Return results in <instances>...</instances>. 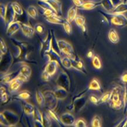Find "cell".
Returning a JSON list of instances; mask_svg holds the SVG:
<instances>
[{
    "label": "cell",
    "instance_id": "cell-23",
    "mask_svg": "<svg viewBox=\"0 0 127 127\" xmlns=\"http://www.w3.org/2000/svg\"><path fill=\"white\" fill-rule=\"evenodd\" d=\"M100 3L101 6H102V8L107 12H111L115 7L111 0H101Z\"/></svg>",
    "mask_w": 127,
    "mask_h": 127
},
{
    "label": "cell",
    "instance_id": "cell-51",
    "mask_svg": "<svg viewBox=\"0 0 127 127\" xmlns=\"http://www.w3.org/2000/svg\"><path fill=\"white\" fill-rule=\"evenodd\" d=\"M111 2H113V4L114 6H116L120 4L121 3H122L123 2L122 0H111Z\"/></svg>",
    "mask_w": 127,
    "mask_h": 127
},
{
    "label": "cell",
    "instance_id": "cell-45",
    "mask_svg": "<svg viewBox=\"0 0 127 127\" xmlns=\"http://www.w3.org/2000/svg\"><path fill=\"white\" fill-rule=\"evenodd\" d=\"M89 100L92 103H93L95 105H97L98 104V101H99V98L97 96L95 95H90L89 96Z\"/></svg>",
    "mask_w": 127,
    "mask_h": 127
},
{
    "label": "cell",
    "instance_id": "cell-50",
    "mask_svg": "<svg viewBox=\"0 0 127 127\" xmlns=\"http://www.w3.org/2000/svg\"><path fill=\"white\" fill-rule=\"evenodd\" d=\"M121 80L124 83H127V71H125L122 74L121 77Z\"/></svg>",
    "mask_w": 127,
    "mask_h": 127
},
{
    "label": "cell",
    "instance_id": "cell-29",
    "mask_svg": "<svg viewBox=\"0 0 127 127\" xmlns=\"http://www.w3.org/2000/svg\"><path fill=\"white\" fill-rule=\"evenodd\" d=\"M36 99L38 104L40 106L43 107L45 105V98L43 93L40 91H37L36 93Z\"/></svg>",
    "mask_w": 127,
    "mask_h": 127
},
{
    "label": "cell",
    "instance_id": "cell-17",
    "mask_svg": "<svg viewBox=\"0 0 127 127\" xmlns=\"http://www.w3.org/2000/svg\"><path fill=\"white\" fill-rule=\"evenodd\" d=\"M100 5H101L100 2H93V1H87V2H84L83 5L78 8L83 9V10H92Z\"/></svg>",
    "mask_w": 127,
    "mask_h": 127
},
{
    "label": "cell",
    "instance_id": "cell-9",
    "mask_svg": "<svg viewBox=\"0 0 127 127\" xmlns=\"http://www.w3.org/2000/svg\"><path fill=\"white\" fill-rule=\"evenodd\" d=\"M21 29L22 33L27 38H32L35 32V28L28 24L21 22Z\"/></svg>",
    "mask_w": 127,
    "mask_h": 127
},
{
    "label": "cell",
    "instance_id": "cell-6",
    "mask_svg": "<svg viewBox=\"0 0 127 127\" xmlns=\"http://www.w3.org/2000/svg\"><path fill=\"white\" fill-rule=\"evenodd\" d=\"M58 86L64 88L69 91L70 87V80L67 74L64 72H62L58 76L56 80Z\"/></svg>",
    "mask_w": 127,
    "mask_h": 127
},
{
    "label": "cell",
    "instance_id": "cell-1",
    "mask_svg": "<svg viewBox=\"0 0 127 127\" xmlns=\"http://www.w3.org/2000/svg\"><path fill=\"white\" fill-rule=\"evenodd\" d=\"M125 89L120 86H115L111 92L110 105L112 108L116 110H121L124 106Z\"/></svg>",
    "mask_w": 127,
    "mask_h": 127
},
{
    "label": "cell",
    "instance_id": "cell-37",
    "mask_svg": "<svg viewBox=\"0 0 127 127\" xmlns=\"http://www.w3.org/2000/svg\"><path fill=\"white\" fill-rule=\"evenodd\" d=\"M48 114L49 115V116L51 117L52 119H53V120H55V121L57 122V123L59 124H62V123L61 122L60 117H59L58 115H57L54 112V110L49 109L48 110Z\"/></svg>",
    "mask_w": 127,
    "mask_h": 127
},
{
    "label": "cell",
    "instance_id": "cell-36",
    "mask_svg": "<svg viewBox=\"0 0 127 127\" xmlns=\"http://www.w3.org/2000/svg\"><path fill=\"white\" fill-rule=\"evenodd\" d=\"M92 126L93 127H101V120L98 115H95L93 118L92 121Z\"/></svg>",
    "mask_w": 127,
    "mask_h": 127
},
{
    "label": "cell",
    "instance_id": "cell-40",
    "mask_svg": "<svg viewBox=\"0 0 127 127\" xmlns=\"http://www.w3.org/2000/svg\"><path fill=\"white\" fill-rule=\"evenodd\" d=\"M110 96H111V92L105 93V94H104L103 95H102L101 97L99 98L98 104L103 103V102L109 101V100H110Z\"/></svg>",
    "mask_w": 127,
    "mask_h": 127
},
{
    "label": "cell",
    "instance_id": "cell-39",
    "mask_svg": "<svg viewBox=\"0 0 127 127\" xmlns=\"http://www.w3.org/2000/svg\"><path fill=\"white\" fill-rule=\"evenodd\" d=\"M31 97V93L27 91H22L18 94V98L22 100H27Z\"/></svg>",
    "mask_w": 127,
    "mask_h": 127
},
{
    "label": "cell",
    "instance_id": "cell-11",
    "mask_svg": "<svg viewBox=\"0 0 127 127\" xmlns=\"http://www.w3.org/2000/svg\"><path fill=\"white\" fill-rule=\"evenodd\" d=\"M21 29V22L19 21H15L7 27L6 34L8 36L11 37Z\"/></svg>",
    "mask_w": 127,
    "mask_h": 127
},
{
    "label": "cell",
    "instance_id": "cell-31",
    "mask_svg": "<svg viewBox=\"0 0 127 127\" xmlns=\"http://www.w3.org/2000/svg\"><path fill=\"white\" fill-rule=\"evenodd\" d=\"M72 60H73V67H74L75 69H77L78 70H80L81 71H84V70H83V69H84L83 62L80 59H78L76 61V60H75L74 59H72Z\"/></svg>",
    "mask_w": 127,
    "mask_h": 127
},
{
    "label": "cell",
    "instance_id": "cell-42",
    "mask_svg": "<svg viewBox=\"0 0 127 127\" xmlns=\"http://www.w3.org/2000/svg\"><path fill=\"white\" fill-rule=\"evenodd\" d=\"M6 8H7V6L6 5L1 4V6H0V15H1V19L4 20V22L6 12Z\"/></svg>",
    "mask_w": 127,
    "mask_h": 127
},
{
    "label": "cell",
    "instance_id": "cell-15",
    "mask_svg": "<svg viewBox=\"0 0 127 127\" xmlns=\"http://www.w3.org/2000/svg\"><path fill=\"white\" fill-rule=\"evenodd\" d=\"M54 93L58 100H61L66 98L68 94V91L64 89V88L60 87V86H58L56 88V89L54 91Z\"/></svg>",
    "mask_w": 127,
    "mask_h": 127
},
{
    "label": "cell",
    "instance_id": "cell-3",
    "mask_svg": "<svg viewBox=\"0 0 127 127\" xmlns=\"http://www.w3.org/2000/svg\"><path fill=\"white\" fill-rule=\"evenodd\" d=\"M57 45L60 52L66 56L74 59V49L70 43L67 42L66 40L61 39L57 40Z\"/></svg>",
    "mask_w": 127,
    "mask_h": 127
},
{
    "label": "cell",
    "instance_id": "cell-21",
    "mask_svg": "<svg viewBox=\"0 0 127 127\" xmlns=\"http://www.w3.org/2000/svg\"><path fill=\"white\" fill-rule=\"evenodd\" d=\"M77 8H78L76 6H71L69 9L67 13V19L68 21H69L70 22H73V21H74L75 19L76 16L77 15Z\"/></svg>",
    "mask_w": 127,
    "mask_h": 127
},
{
    "label": "cell",
    "instance_id": "cell-43",
    "mask_svg": "<svg viewBox=\"0 0 127 127\" xmlns=\"http://www.w3.org/2000/svg\"><path fill=\"white\" fill-rule=\"evenodd\" d=\"M43 124L44 127H50L51 125V117L48 114H44L43 115Z\"/></svg>",
    "mask_w": 127,
    "mask_h": 127
},
{
    "label": "cell",
    "instance_id": "cell-38",
    "mask_svg": "<svg viewBox=\"0 0 127 127\" xmlns=\"http://www.w3.org/2000/svg\"><path fill=\"white\" fill-rule=\"evenodd\" d=\"M0 51H1V56H2V55L4 56L8 52L7 46L2 38H1V40H0Z\"/></svg>",
    "mask_w": 127,
    "mask_h": 127
},
{
    "label": "cell",
    "instance_id": "cell-30",
    "mask_svg": "<svg viewBox=\"0 0 127 127\" xmlns=\"http://www.w3.org/2000/svg\"><path fill=\"white\" fill-rule=\"evenodd\" d=\"M12 5L16 15L18 16H22L24 14L23 9L21 7L19 3H18L17 2H12Z\"/></svg>",
    "mask_w": 127,
    "mask_h": 127
},
{
    "label": "cell",
    "instance_id": "cell-18",
    "mask_svg": "<svg viewBox=\"0 0 127 127\" xmlns=\"http://www.w3.org/2000/svg\"><path fill=\"white\" fill-rule=\"evenodd\" d=\"M45 19L49 23L57 24V25H63L64 21V19H63L62 18H61V16H59L58 15L50 16L49 17H46L45 18Z\"/></svg>",
    "mask_w": 127,
    "mask_h": 127
},
{
    "label": "cell",
    "instance_id": "cell-16",
    "mask_svg": "<svg viewBox=\"0 0 127 127\" xmlns=\"http://www.w3.org/2000/svg\"><path fill=\"white\" fill-rule=\"evenodd\" d=\"M22 109L26 115H27L28 116H32L33 117L35 108L32 104L28 103V102L24 101L23 105H22Z\"/></svg>",
    "mask_w": 127,
    "mask_h": 127
},
{
    "label": "cell",
    "instance_id": "cell-2",
    "mask_svg": "<svg viewBox=\"0 0 127 127\" xmlns=\"http://www.w3.org/2000/svg\"><path fill=\"white\" fill-rule=\"evenodd\" d=\"M99 12L109 25H114L117 27H123L127 25V18L124 14H114L110 12L99 11Z\"/></svg>",
    "mask_w": 127,
    "mask_h": 127
},
{
    "label": "cell",
    "instance_id": "cell-48",
    "mask_svg": "<svg viewBox=\"0 0 127 127\" xmlns=\"http://www.w3.org/2000/svg\"><path fill=\"white\" fill-rule=\"evenodd\" d=\"M17 77L18 78H19V79H20L21 81H23V82H27V81H28V80H29L28 77H26V76H24L23 74H22L21 73H20L19 72L18 73V74Z\"/></svg>",
    "mask_w": 127,
    "mask_h": 127
},
{
    "label": "cell",
    "instance_id": "cell-44",
    "mask_svg": "<svg viewBox=\"0 0 127 127\" xmlns=\"http://www.w3.org/2000/svg\"><path fill=\"white\" fill-rule=\"evenodd\" d=\"M74 126L76 127H86L87 124L84 119L79 118L74 123Z\"/></svg>",
    "mask_w": 127,
    "mask_h": 127
},
{
    "label": "cell",
    "instance_id": "cell-52",
    "mask_svg": "<svg viewBox=\"0 0 127 127\" xmlns=\"http://www.w3.org/2000/svg\"><path fill=\"white\" fill-rule=\"evenodd\" d=\"M87 56L89 58H90V59L93 58V57H94V53H93V52L92 50H90V51L87 53Z\"/></svg>",
    "mask_w": 127,
    "mask_h": 127
},
{
    "label": "cell",
    "instance_id": "cell-25",
    "mask_svg": "<svg viewBox=\"0 0 127 127\" xmlns=\"http://www.w3.org/2000/svg\"><path fill=\"white\" fill-rule=\"evenodd\" d=\"M89 90H94V91H101V87L99 81L97 79H93L90 83L89 86Z\"/></svg>",
    "mask_w": 127,
    "mask_h": 127
},
{
    "label": "cell",
    "instance_id": "cell-8",
    "mask_svg": "<svg viewBox=\"0 0 127 127\" xmlns=\"http://www.w3.org/2000/svg\"><path fill=\"white\" fill-rule=\"evenodd\" d=\"M58 66V61L56 60H50V61H49V62L47 63L44 71L48 73L50 76H53L56 72Z\"/></svg>",
    "mask_w": 127,
    "mask_h": 127
},
{
    "label": "cell",
    "instance_id": "cell-22",
    "mask_svg": "<svg viewBox=\"0 0 127 127\" xmlns=\"http://www.w3.org/2000/svg\"><path fill=\"white\" fill-rule=\"evenodd\" d=\"M108 39L111 43L116 44L120 40L118 34L114 29H111L108 32Z\"/></svg>",
    "mask_w": 127,
    "mask_h": 127
},
{
    "label": "cell",
    "instance_id": "cell-4",
    "mask_svg": "<svg viewBox=\"0 0 127 127\" xmlns=\"http://www.w3.org/2000/svg\"><path fill=\"white\" fill-rule=\"evenodd\" d=\"M43 94L45 98V105L49 109L54 110L56 107L58 100L54 92L46 91Z\"/></svg>",
    "mask_w": 127,
    "mask_h": 127
},
{
    "label": "cell",
    "instance_id": "cell-34",
    "mask_svg": "<svg viewBox=\"0 0 127 127\" xmlns=\"http://www.w3.org/2000/svg\"><path fill=\"white\" fill-rule=\"evenodd\" d=\"M92 64L94 67L96 69H100L101 68V62L100 59L98 56H94L92 60Z\"/></svg>",
    "mask_w": 127,
    "mask_h": 127
},
{
    "label": "cell",
    "instance_id": "cell-46",
    "mask_svg": "<svg viewBox=\"0 0 127 127\" xmlns=\"http://www.w3.org/2000/svg\"><path fill=\"white\" fill-rule=\"evenodd\" d=\"M72 1L74 3V5L77 6V8L80 7L84 3V0H72Z\"/></svg>",
    "mask_w": 127,
    "mask_h": 127
},
{
    "label": "cell",
    "instance_id": "cell-13",
    "mask_svg": "<svg viewBox=\"0 0 127 127\" xmlns=\"http://www.w3.org/2000/svg\"><path fill=\"white\" fill-rule=\"evenodd\" d=\"M61 122L64 125H71L75 123L74 117L70 113H64L60 117Z\"/></svg>",
    "mask_w": 127,
    "mask_h": 127
},
{
    "label": "cell",
    "instance_id": "cell-27",
    "mask_svg": "<svg viewBox=\"0 0 127 127\" xmlns=\"http://www.w3.org/2000/svg\"><path fill=\"white\" fill-rule=\"evenodd\" d=\"M27 12L29 17L33 19H36L38 17V12L36 8L33 5H30L27 8Z\"/></svg>",
    "mask_w": 127,
    "mask_h": 127
},
{
    "label": "cell",
    "instance_id": "cell-33",
    "mask_svg": "<svg viewBox=\"0 0 127 127\" xmlns=\"http://www.w3.org/2000/svg\"><path fill=\"white\" fill-rule=\"evenodd\" d=\"M17 74H13V73H10V74H7L5 75L4 77L1 78V82L4 83H9L11 80H12L14 78L17 77Z\"/></svg>",
    "mask_w": 127,
    "mask_h": 127
},
{
    "label": "cell",
    "instance_id": "cell-35",
    "mask_svg": "<svg viewBox=\"0 0 127 127\" xmlns=\"http://www.w3.org/2000/svg\"><path fill=\"white\" fill-rule=\"evenodd\" d=\"M8 100V95L6 92L5 87L1 86V101L2 103L4 104Z\"/></svg>",
    "mask_w": 127,
    "mask_h": 127
},
{
    "label": "cell",
    "instance_id": "cell-24",
    "mask_svg": "<svg viewBox=\"0 0 127 127\" xmlns=\"http://www.w3.org/2000/svg\"><path fill=\"white\" fill-rule=\"evenodd\" d=\"M5 55V59H4V65L1 66V69L4 68V71H6L9 69L12 62V57L10 53H9V54L6 53Z\"/></svg>",
    "mask_w": 127,
    "mask_h": 127
},
{
    "label": "cell",
    "instance_id": "cell-49",
    "mask_svg": "<svg viewBox=\"0 0 127 127\" xmlns=\"http://www.w3.org/2000/svg\"><path fill=\"white\" fill-rule=\"evenodd\" d=\"M50 77H51V76H50V75H49L48 73H46V72H45V71H43V72L42 74V79H43V80L49 81V80Z\"/></svg>",
    "mask_w": 127,
    "mask_h": 127
},
{
    "label": "cell",
    "instance_id": "cell-32",
    "mask_svg": "<svg viewBox=\"0 0 127 127\" xmlns=\"http://www.w3.org/2000/svg\"><path fill=\"white\" fill-rule=\"evenodd\" d=\"M63 27L64 28V30L66 33L67 35H70L72 32V28H71V25L70 24V22L67 19H64V21L63 24Z\"/></svg>",
    "mask_w": 127,
    "mask_h": 127
},
{
    "label": "cell",
    "instance_id": "cell-19",
    "mask_svg": "<svg viewBox=\"0 0 127 127\" xmlns=\"http://www.w3.org/2000/svg\"><path fill=\"white\" fill-rule=\"evenodd\" d=\"M74 22L78 27H79L82 29V31L83 32H86V28L85 27L86 24V19L83 16L77 15L76 16Z\"/></svg>",
    "mask_w": 127,
    "mask_h": 127
},
{
    "label": "cell",
    "instance_id": "cell-14",
    "mask_svg": "<svg viewBox=\"0 0 127 127\" xmlns=\"http://www.w3.org/2000/svg\"><path fill=\"white\" fill-rule=\"evenodd\" d=\"M86 102V99L82 95L77 97L73 102V108L76 111H80L84 106Z\"/></svg>",
    "mask_w": 127,
    "mask_h": 127
},
{
    "label": "cell",
    "instance_id": "cell-5",
    "mask_svg": "<svg viewBox=\"0 0 127 127\" xmlns=\"http://www.w3.org/2000/svg\"><path fill=\"white\" fill-rule=\"evenodd\" d=\"M6 6H7V8H6V12L4 19V23L8 27L11 23L15 21L16 14L13 9L12 2L8 3L6 5Z\"/></svg>",
    "mask_w": 127,
    "mask_h": 127
},
{
    "label": "cell",
    "instance_id": "cell-20",
    "mask_svg": "<svg viewBox=\"0 0 127 127\" xmlns=\"http://www.w3.org/2000/svg\"><path fill=\"white\" fill-rule=\"evenodd\" d=\"M127 12V2H122L115 6L114 8L111 12L114 14H124Z\"/></svg>",
    "mask_w": 127,
    "mask_h": 127
},
{
    "label": "cell",
    "instance_id": "cell-28",
    "mask_svg": "<svg viewBox=\"0 0 127 127\" xmlns=\"http://www.w3.org/2000/svg\"><path fill=\"white\" fill-rule=\"evenodd\" d=\"M61 63L66 69H70L73 67V60L69 56H66L61 59Z\"/></svg>",
    "mask_w": 127,
    "mask_h": 127
},
{
    "label": "cell",
    "instance_id": "cell-41",
    "mask_svg": "<svg viewBox=\"0 0 127 127\" xmlns=\"http://www.w3.org/2000/svg\"><path fill=\"white\" fill-rule=\"evenodd\" d=\"M34 28H35V32L39 34L43 33L45 31V26L41 23H38L36 24Z\"/></svg>",
    "mask_w": 127,
    "mask_h": 127
},
{
    "label": "cell",
    "instance_id": "cell-12",
    "mask_svg": "<svg viewBox=\"0 0 127 127\" xmlns=\"http://www.w3.org/2000/svg\"><path fill=\"white\" fill-rule=\"evenodd\" d=\"M19 78L16 77L9 83V90L11 93H15L18 90L19 88L23 83Z\"/></svg>",
    "mask_w": 127,
    "mask_h": 127
},
{
    "label": "cell",
    "instance_id": "cell-53",
    "mask_svg": "<svg viewBox=\"0 0 127 127\" xmlns=\"http://www.w3.org/2000/svg\"><path fill=\"white\" fill-rule=\"evenodd\" d=\"M123 2H125V3H127V0H123Z\"/></svg>",
    "mask_w": 127,
    "mask_h": 127
},
{
    "label": "cell",
    "instance_id": "cell-7",
    "mask_svg": "<svg viewBox=\"0 0 127 127\" xmlns=\"http://www.w3.org/2000/svg\"><path fill=\"white\" fill-rule=\"evenodd\" d=\"M2 114L9 124V126H14L19 121V117L18 115L9 110H5Z\"/></svg>",
    "mask_w": 127,
    "mask_h": 127
},
{
    "label": "cell",
    "instance_id": "cell-10",
    "mask_svg": "<svg viewBox=\"0 0 127 127\" xmlns=\"http://www.w3.org/2000/svg\"><path fill=\"white\" fill-rule=\"evenodd\" d=\"M47 2L49 4L52 9L54 10L59 16L62 15V5L58 0H47Z\"/></svg>",
    "mask_w": 127,
    "mask_h": 127
},
{
    "label": "cell",
    "instance_id": "cell-47",
    "mask_svg": "<svg viewBox=\"0 0 127 127\" xmlns=\"http://www.w3.org/2000/svg\"><path fill=\"white\" fill-rule=\"evenodd\" d=\"M124 112L127 111V83L125 87V97H124Z\"/></svg>",
    "mask_w": 127,
    "mask_h": 127
},
{
    "label": "cell",
    "instance_id": "cell-54",
    "mask_svg": "<svg viewBox=\"0 0 127 127\" xmlns=\"http://www.w3.org/2000/svg\"><path fill=\"white\" fill-rule=\"evenodd\" d=\"M39 1H47V0H39Z\"/></svg>",
    "mask_w": 127,
    "mask_h": 127
},
{
    "label": "cell",
    "instance_id": "cell-26",
    "mask_svg": "<svg viewBox=\"0 0 127 127\" xmlns=\"http://www.w3.org/2000/svg\"><path fill=\"white\" fill-rule=\"evenodd\" d=\"M19 73L29 79V77H31L32 74V69L27 64H24L21 66V69L20 71H19Z\"/></svg>",
    "mask_w": 127,
    "mask_h": 127
}]
</instances>
